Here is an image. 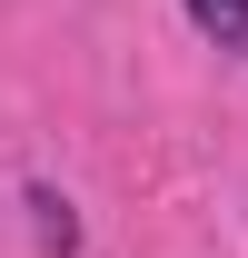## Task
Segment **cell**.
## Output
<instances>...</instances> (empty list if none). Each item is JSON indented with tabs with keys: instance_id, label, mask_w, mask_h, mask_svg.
Masks as SVG:
<instances>
[{
	"instance_id": "6da1fadb",
	"label": "cell",
	"mask_w": 248,
	"mask_h": 258,
	"mask_svg": "<svg viewBox=\"0 0 248 258\" xmlns=\"http://www.w3.org/2000/svg\"><path fill=\"white\" fill-rule=\"evenodd\" d=\"M189 20H199V40H218V50L248 60V0H189Z\"/></svg>"
}]
</instances>
